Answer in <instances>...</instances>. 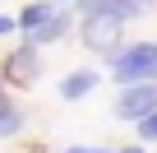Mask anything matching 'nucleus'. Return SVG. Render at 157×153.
Masks as SVG:
<instances>
[{
	"mask_svg": "<svg viewBox=\"0 0 157 153\" xmlns=\"http://www.w3.org/2000/svg\"><path fill=\"white\" fill-rule=\"evenodd\" d=\"M125 14L116 10H83V19H78V42H83L88 51L97 56H116L125 46Z\"/></svg>",
	"mask_w": 157,
	"mask_h": 153,
	"instance_id": "f257e3e1",
	"label": "nucleus"
},
{
	"mask_svg": "<svg viewBox=\"0 0 157 153\" xmlns=\"http://www.w3.org/2000/svg\"><path fill=\"white\" fill-rule=\"evenodd\" d=\"M111 79L125 84H152L157 79V42H129L111 56Z\"/></svg>",
	"mask_w": 157,
	"mask_h": 153,
	"instance_id": "f03ea898",
	"label": "nucleus"
},
{
	"mask_svg": "<svg viewBox=\"0 0 157 153\" xmlns=\"http://www.w3.org/2000/svg\"><path fill=\"white\" fill-rule=\"evenodd\" d=\"M42 79V46L37 42H19L5 51V60H0V84L5 88H33Z\"/></svg>",
	"mask_w": 157,
	"mask_h": 153,
	"instance_id": "7ed1b4c3",
	"label": "nucleus"
},
{
	"mask_svg": "<svg viewBox=\"0 0 157 153\" xmlns=\"http://www.w3.org/2000/svg\"><path fill=\"white\" fill-rule=\"evenodd\" d=\"M116 121H143V116H152L157 111V79L152 84H125L120 93H116Z\"/></svg>",
	"mask_w": 157,
	"mask_h": 153,
	"instance_id": "20e7f679",
	"label": "nucleus"
},
{
	"mask_svg": "<svg viewBox=\"0 0 157 153\" xmlns=\"http://www.w3.org/2000/svg\"><path fill=\"white\" fill-rule=\"evenodd\" d=\"M56 10H60L56 0H33V5H23V10H19V19H14V23H19V33H23V37H33L37 28H46V23H51V14H56Z\"/></svg>",
	"mask_w": 157,
	"mask_h": 153,
	"instance_id": "39448f33",
	"label": "nucleus"
},
{
	"mask_svg": "<svg viewBox=\"0 0 157 153\" xmlns=\"http://www.w3.org/2000/svg\"><path fill=\"white\" fill-rule=\"evenodd\" d=\"M23 125H28V116H23V107L0 88V139H14V135H23Z\"/></svg>",
	"mask_w": 157,
	"mask_h": 153,
	"instance_id": "423d86ee",
	"label": "nucleus"
},
{
	"mask_svg": "<svg viewBox=\"0 0 157 153\" xmlns=\"http://www.w3.org/2000/svg\"><path fill=\"white\" fill-rule=\"evenodd\" d=\"M69 28H74V14L56 10V14H51V23H46V28H37V33H33V37H23V42H37V46H51V42L69 37Z\"/></svg>",
	"mask_w": 157,
	"mask_h": 153,
	"instance_id": "0eeeda50",
	"label": "nucleus"
},
{
	"mask_svg": "<svg viewBox=\"0 0 157 153\" xmlns=\"http://www.w3.org/2000/svg\"><path fill=\"white\" fill-rule=\"evenodd\" d=\"M93 88H97V74H93V70H74V74H65V79H60V98H65V102L88 98Z\"/></svg>",
	"mask_w": 157,
	"mask_h": 153,
	"instance_id": "6e6552de",
	"label": "nucleus"
},
{
	"mask_svg": "<svg viewBox=\"0 0 157 153\" xmlns=\"http://www.w3.org/2000/svg\"><path fill=\"white\" fill-rule=\"evenodd\" d=\"M74 5H83V10H116V14H125V19H134L143 5L139 0H74Z\"/></svg>",
	"mask_w": 157,
	"mask_h": 153,
	"instance_id": "1a4fd4ad",
	"label": "nucleus"
},
{
	"mask_svg": "<svg viewBox=\"0 0 157 153\" xmlns=\"http://www.w3.org/2000/svg\"><path fill=\"white\" fill-rule=\"evenodd\" d=\"M139 139H157V111L139 121Z\"/></svg>",
	"mask_w": 157,
	"mask_h": 153,
	"instance_id": "9d476101",
	"label": "nucleus"
},
{
	"mask_svg": "<svg viewBox=\"0 0 157 153\" xmlns=\"http://www.w3.org/2000/svg\"><path fill=\"white\" fill-rule=\"evenodd\" d=\"M14 33H19V23H14L10 14H0V37H14Z\"/></svg>",
	"mask_w": 157,
	"mask_h": 153,
	"instance_id": "9b49d317",
	"label": "nucleus"
},
{
	"mask_svg": "<svg viewBox=\"0 0 157 153\" xmlns=\"http://www.w3.org/2000/svg\"><path fill=\"white\" fill-rule=\"evenodd\" d=\"M60 153H106V148H88V144H69V148H60Z\"/></svg>",
	"mask_w": 157,
	"mask_h": 153,
	"instance_id": "f8f14e48",
	"label": "nucleus"
},
{
	"mask_svg": "<svg viewBox=\"0 0 157 153\" xmlns=\"http://www.w3.org/2000/svg\"><path fill=\"white\" fill-rule=\"evenodd\" d=\"M120 153H143V148H139V144H125V148H120Z\"/></svg>",
	"mask_w": 157,
	"mask_h": 153,
	"instance_id": "ddd939ff",
	"label": "nucleus"
},
{
	"mask_svg": "<svg viewBox=\"0 0 157 153\" xmlns=\"http://www.w3.org/2000/svg\"><path fill=\"white\" fill-rule=\"evenodd\" d=\"M139 5H157V0H139Z\"/></svg>",
	"mask_w": 157,
	"mask_h": 153,
	"instance_id": "4468645a",
	"label": "nucleus"
}]
</instances>
